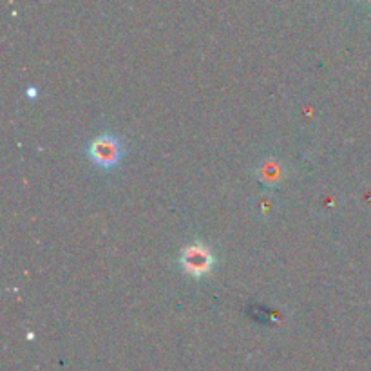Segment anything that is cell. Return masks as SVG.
<instances>
[{"mask_svg": "<svg viewBox=\"0 0 371 371\" xmlns=\"http://www.w3.org/2000/svg\"><path fill=\"white\" fill-rule=\"evenodd\" d=\"M124 149L114 136L105 134L89 145V158L102 168H112L120 163Z\"/></svg>", "mask_w": 371, "mask_h": 371, "instance_id": "1", "label": "cell"}, {"mask_svg": "<svg viewBox=\"0 0 371 371\" xmlns=\"http://www.w3.org/2000/svg\"><path fill=\"white\" fill-rule=\"evenodd\" d=\"M181 267L192 277H205L214 267V256L203 244H190L180 257Z\"/></svg>", "mask_w": 371, "mask_h": 371, "instance_id": "2", "label": "cell"}]
</instances>
